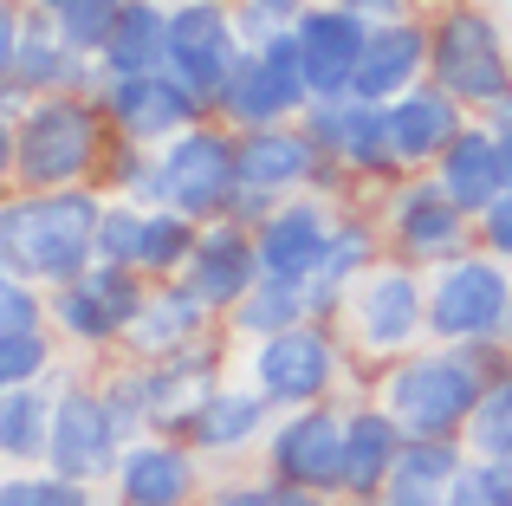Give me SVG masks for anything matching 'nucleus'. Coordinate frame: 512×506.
Masks as SVG:
<instances>
[{"mask_svg":"<svg viewBox=\"0 0 512 506\" xmlns=\"http://www.w3.org/2000/svg\"><path fill=\"white\" fill-rule=\"evenodd\" d=\"M52 435V390L26 383V390H0V461H46Z\"/></svg>","mask_w":512,"mask_h":506,"instance_id":"31","label":"nucleus"},{"mask_svg":"<svg viewBox=\"0 0 512 506\" xmlns=\"http://www.w3.org/2000/svg\"><path fill=\"white\" fill-rule=\"evenodd\" d=\"M240 52L247 46H240V26H234V0H175L169 7V65L163 72L195 91L201 111H214Z\"/></svg>","mask_w":512,"mask_h":506,"instance_id":"15","label":"nucleus"},{"mask_svg":"<svg viewBox=\"0 0 512 506\" xmlns=\"http://www.w3.org/2000/svg\"><path fill=\"white\" fill-rule=\"evenodd\" d=\"M474 247L512 266V189H500V202H487L474 215Z\"/></svg>","mask_w":512,"mask_h":506,"instance_id":"42","label":"nucleus"},{"mask_svg":"<svg viewBox=\"0 0 512 506\" xmlns=\"http://www.w3.org/2000/svg\"><path fill=\"white\" fill-rule=\"evenodd\" d=\"M344 331H350V351L370 357V364H389V357L428 344V273L402 266V260L370 266L350 286Z\"/></svg>","mask_w":512,"mask_h":506,"instance_id":"8","label":"nucleus"},{"mask_svg":"<svg viewBox=\"0 0 512 506\" xmlns=\"http://www.w3.org/2000/svg\"><path fill=\"white\" fill-rule=\"evenodd\" d=\"M0 506H98V487L65 481V474H13L0 481Z\"/></svg>","mask_w":512,"mask_h":506,"instance_id":"37","label":"nucleus"},{"mask_svg":"<svg viewBox=\"0 0 512 506\" xmlns=\"http://www.w3.org/2000/svg\"><path fill=\"white\" fill-rule=\"evenodd\" d=\"M500 163H506V189H512V130H500Z\"/></svg>","mask_w":512,"mask_h":506,"instance_id":"50","label":"nucleus"},{"mask_svg":"<svg viewBox=\"0 0 512 506\" xmlns=\"http://www.w3.org/2000/svg\"><path fill=\"white\" fill-rule=\"evenodd\" d=\"M143 299H150V279L143 273L91 260L78 279L46 292V325L59 338H72L78 351H124V331L143 312Z\"/></svg>","mask_w":512,"mask_h":506,"instance_id":"10","label":"nucleus"},{"mask_svg":"<svg viewBox=\"0 0 512 506\" xmlns=\"http://www.w3.org/2000/svg\"><path fill=\"white\" fill-rule=\"evenodd\" d=\"M143 383V416H150V435H182V422L201 409V396L227 383V338L208 331L201 344L175 357H156V364H137Z\"/></svg>","mask_w":512,"mask_h":506,"instance_id":"19","label":"nucleus"},{"mask_svg":"<svg viewBox=\"0 0 512 506\" xmlns=\"http://www.w3.org/2000/svg\"><path fill=\"white\" fill-rule=\"evenodd\" d=\"M428 338L435 344H506L512 351V266L493 253L428 273Z\"/></svg>","mask_w":512,"mask_h":506,"instance_id":"6","label":"nucleus"},{"mask_svg":"<svg viewBox=\"0 0 512 506\" xmlns=\"http://www.w3.org/2000/svg\"><path fill=\"white\" fill-rule=\"evenodd\" d=\"M331 7H344V13H357L363 26H389V20H402V13H415L409 0H331Z\"/></svg>","mask_w":512,"mask_h":506,"instance_id":"45","label":"nucleus"},{"mask_svg":"<svg viewBox=\"0 0 512 506\" xmlns=\"http://www.w3.org/2000/svg\"><path fill=\"white\" fill-rule=\"evenodd\" d=\"M98 221L104 195L98 189H20L13 202H0V266L33 286H65L98 260Z\"/></svg>","mask_w":512,"mask_h":506,"instance_id":"2","label":"nucleus"},{"mask_svg":"<svg viewBox=\"0 0 512 506\" xmlns=\"http://www.w3.org/2000/svg\"><path fill=\"white\" fill-rule=\"evenodd\" d=\"M117 7H124V0H59V7H52V26H59V39H65L72 52L98 59L104 39H111Z\"/></svg>","mask_w":512,"mask_h":506,"instance_id":"36","label":"nucleus"},{"mask_svg":"<svg viewBox=\"0 0 512 506\" xmlns=\"http://www.w3.org/2000/svg\"><path fill=\"white\" fill-rule=\"evenodd\" d=\"M253 7H273V13H286V20H299V7H312V0H253Z\"/></svg>","mask_w":512,"mask_h":506,"instance_id":"49","label":"nucleus"},{"mask_svg":"<svg viewBox=\"0 0 512 506\" xmlns=\"http://www.w3.org/2000/svg\"><path fill=\"white\" fill-rule=\"evenodd\" d=\"M461 468H467V442H409L370 506H448V487Z\"/></svg>","mask_w":512,"mask_h":506,"instance_id":"30","label":"nucleus"},{"mask_svg":"<svg viewBox=\"0 0 512 506\" xmlns=\"http://www.w3.org/2000/svg\"><path fill=\"white\" fill-rule=\"evenodd\" d=\"M20 20H26L20 0H0V78H13V52H20Z\"/></svg>","mask_w":512,"mask_h":506,"instance_id":"44","label":"nucleus"},{"mask_svg":"<svg viewBox=\"0 0 512 506\" xmlns=\"http://www.w3.org/2000/svg\"><path fill=\"white\" fill-rule=\"evenodd\" d=\"M111 506H117V500H111Z\"/></svg>","mask_w":512,"mask_h":506,"instance_id":"54","label":"nucleus"},{"mask_svg":"<svg viewBox=\"0 0 512 506\" xmlns=\"http://www.w3.org/2000/svg\"><path fill=\"white\" fill-rule=\"evenodd\" d=\"M266 506H344L338 494H312V487H273Z\"/></svg>","mask_w":512,"mask_h":506,"instance_id":"46","label":"nucleus"},{"mask_svg":"<svg viewBox=\"0 0 512 506\" xmlns=\"http://www.w3.org/2000/svg\"><path fill=\"white\" fill-rule=\"evenodd\" d=\"M506 364H512L506 344H435L428 338L415 351L376 364L370 396L402 422L409 442H461L487 377Z\"/></svg>","mask_w":512,"mask_h":506,"instance_id":"1","label":"nucleus"},{"mask_svg":"<svg viewBox=\"0 0 512 506\" xmlns=\"http://www.w3.org/2000/svg\"><path fill=\"white\" fill-rule=\"evenodd\" d=\"M46 370H52V338H46V325L0 338V390H26V383H46Z\"/></svg>","mask_w":512,"mask_h":506,"instance_id":"38","label":"nucleus"},{"mask_svg":"<svg viewBox=\"0 0 512 506\" xmlns=\"http://www.w3.org/2000/svg\"><path fill=\"white\" fill-rule=\"evenodd\" d=\"M409 7H415V13H435V7H448V0H409Z\"/></svg>","mask_w":512,"mask_h":506,"instance_id":"51","label":"nucleus"},{"mask_svg":"<svg viewBox=\"0 0 512 506\" xmlns=\"http://www.w3.org/2000/svg\"><path fill=\"white\" fill-rule=\"evenodd\" d=\"M104 117L124 143H143V150H163L169 137H182L188 124H201V98L188 85H175L169 72H137V78H104L98 91Z\"/></svg>","mask_w":512,"mask_h":506,"instance_id":"16","label":"nucleus"},{"mask_svg":"<svg viewBox=\"0 0 512 506\" xmlns=\"http://www.w3.org/2000/svg\"><path fill=\"white\" fill-rule=\"evenodd\" d=\"M487 461H500V468H506V474H512V448H506V455H487Z\"/></svg>","mask_w":512,"mask_h":506,"instance_id":"52","label":"nucleus"},{"mask_svg":"<svg viewBox=\"0 0 512 506\" xmlns=\"http://www.w3.org/2000/svg\"><path fill=\"white\" fill-rule=\"evenodd\" d=\"M234 195H240V137L221 117H201L156 150V208H175V215L208 228L227 215Z\"/></svg>","mask_w":512,"mask_h":506,"instance_id":"7","label":"nucleus"},{"mask_svg":"<svg viewBox=\"0 0 512 506\" xmlns=\"http://www.w3.org/2000/svg\"><path fill=\"white\" fill-rule=\"evenodd\" d=\"M26 7H46V13H52V7H59V0H26Z\"/></svg>","mask_w":512,"mask_h":506,"instance_id":"53","label":"nucleus"},{"mask_svg":"<svg viewBox=\"0 0 512 506\" xmlns=\"http://www.w3.org/2000/svg\"><path fill=\"white\" fill-rule=\"evenodd\" d=\"M214 325H221V318H214L182 279H150V299H143V312L130 318V331H124V364L175 357V351H188V344H201Z\"/></svg>","mask_w":512,"mask_h":506,"instance_id":"26","label":"nucleus"},{"mask_svg":"<svg viewBox=\"0 0 512 506\" xmlns=\"http://www.w3.org/2000/svg\"><path fill=\"white\" fill-rule=\"evenodd\" d=\"M350 344L344 325H318V318H299V325L273 331V338L247 344V383L266 396L273 409H312V403H338L344 377H350Z\"/></svg>","mask_w":512,"mask_h":506,"instance_id":"5","label":"nucleus"},{"mask_svg":"<svg viewBox=\"0 0 512 506\" xmlns=\"http://www.w3.org/2000/svg\"><path fill=\"white\" fill-rule=\"evenodd\" d=\"M104 78H137L169 65V7L163 0H124L111 20V39L98 52Z\"/></svg>","mask_w":512,"mask_h":506,"instance_id":"29","label":"nucleus"},{"mask_svg":"<svg viewBox=\"0 0 512 506\" xmlns=\"http://www.w3.org/2000/svg\"><path fill=\"white\" fill-rule=\"evenodd\" d=\"M292 39H299V65H305L312 98H338V91H350V72H357V59H363L370 26H363L357 13L331 7V0H312V7H299V20H292Z\"/></svg>","mask_w":512,"mask_h":506,"instance_id":"25","label":"nucleus"},{"mask_svg":"<svg viewBox=\"0 0 512 506\" xmlns=\"http://www.w3.org/2000/svg\"><path fill=\"white\" fill-rule=\"evenodd\" d=\"M299 124H305V137L318 143V156H325V163H338L350 182H370V189H396V182H402L396 156H389L383 104L338 91V98H312Z\"/></svg>","mask_w":512,"mask_h":506,"instance_id":"14","label":"nucleus"},{"mask_svg":"<svg viewBox=\"0 0 512 506\" xmlns=\"http://www.w3.org/2000/svg\"><path fill=\"white\" fill-rule=\"evenodd\" d=\"M98 195H111V202H137V208H156V150L117 137L111 156H104V169H98Z\"/></svg>","mask_w":512,"mask_h":506,"instance_id":"34","label":"nucleus"},{"mask_svg":"<svg viewBox=\"0 0 512 506\" xmlns=\"http://www.w3.org/2000/svg\"><path fill=\"white\" fill-rule=\"evenodd\" d=\"M39 325H46V305H39V286L0 266V338H13V331H39Z\"/></svg>","mask_w":512,"mask_h":506,"instance_id":"41","label":"nucleus"},{"mask_svg":"<svg viewBox=\"0 0 512 506\" xmlns=\"http://www.w3.org/2000/svg\"><path fill=\"white\" fill-rule=\"evenodd\" d=\"M111 494L117 506H201L208 474H201V455L182 435H137L117 455Z\"/></svg>","mask_w":512,"mask_h":506,"instance_id":"18","label":"nucleus"},{"mask_svg":"<svg viewBox=\"0 0 512 506\" xmlns=\"http://www.w3.org/2000/svg\"><path fill=\"white\" fill-rule=\"evenodd\" d=\"M201 221L175 215V208H143V247H137V273L143 279H182V266L195 260Z\"/></svg>","mask_w":512,"mask_h":506,"instance_id":"32","label":"nucleus"},{"mask_svg":"<svg viewBox=\"0 0 512 506\" xmlns=\"http://www.w3.org/2000/svg\"><path fill=\"white\" fill-rule=\"evenodd\" d=\"M13 150H20V143H13V117H0V182L13 176Z\"/></svg>","mask_w":512,"mask_h":506,"instance_id":"47","label":"nucleus"},{"mask_svg":"<svg viewBox=\"0 0 512 506\" xmlns=\"http://www.w3.org/2000/svg\"><path fill=\"white\" fill-rule=\"evenodd\" d=\"M318 176H325V156L305 137V124H273V130H247L240 137V189L312 195Z\"/></svg>","mask_w":512,"mask_h":506,"instance_id":"27","label":"nucleus"},{"mask_svg":"<svg viewBox=\"0 0 512 506\" xmlns=\"http://www.w3.org/2000/svg\"><path fill=\"white\" fill-rule=\"evenodd\" d=\"M299 318H312V312H305V286H286V279H260V286H253L247 299H240L234 312L221 318V325L234 331V338L260 344V338H273V331L299 325Z\"/></svg>","mask_w":512,"mask_h":506,"instance_id":"33","label":"nucleus"},{"mask_svg":"<svg viewBox=\"0 0 512 506\" xmlns=\"http://www.w3.org/2000/svg\"><path fill=\"white\" fill-rule=\"evenodd\" d=\"M279 202H286V195H266V189H240V195H234V202H227V221H240V228H247V234H253V228H260V221H266V215H273V208H279Z\"/></svg>","mask_w":512,"mask_h":506,"instance_id":"43","label":"nucleus"},{"mask_svg":"<svg viewBox=\"0 0 512 506\" xmlns=\"http://www.w3.org/2000/svg\"><path fill=\"white\" fill-rule=\"evenodd\" d=\"M461 442H467V455H506L512 448V364L487 377V390H480L474 422H467Z\"/></svg>","mask_w":512,"mask_h":506,"instance_id":"35","label":"nucleus"},{"mask_svg":"<svg viewBox=\"0 0 512 506\" xmlns=\"http://www.w3.org/2000/svg\"><path fill=\"white\" fill-rule=\"evenodd\" d=\"M402 448H409L402 422L389 416L376 396H350V403H344V474H338V500L344 506H370L376 494H383V481L396 474Z\"/></svg>","mask_w":512,"mask_h":506,"instance_id":"20","label":"nucleus"},{"mask_svg":"<svg viewBox=\"0 0 512 506\" xmlns=\"http://www.w3.org/2000/svg\"><path fill=\"white\" fill-rule=\"evenodd\" d=\"M182 286L208 305L214 318H227L253 286H260V253H253V234L240 221H208L195 241V260L182 266Z\"/></svg>","mask_w":512,"mask_h":506,"instance_id":"22","label":"nucleus"},{"mask_svg":"<svg viewBox=\"0 0 512 506\" xmlns=\"http://www.w3.org/2000/svg\"><path fill=\"white\" fill-rule=\"evenodd\" d=\"M273 422H279V409L266 403L253 383H221V390H208V396H201V409L182 422V442L195 448L201 461H227V455L260 448Z\"/></svg>","mask_w":512,"mask_h":506,"instance_id":"24","label":"nucleus"},{"mask_svg":"<svg viewBox=\"0 0 512 506\" xmlns=\"http://www.w3.org/2000/svg\"><path fill=\"white\" fill-rule=\"evenodd\" d=\"M415 85H428V13H402V20H389V26H370L363 59H357V72H350V98L389 104Z\"/></svg>","mask_w":512,"mask_h":506,"instance_id":"23","label":"nucleus"},{"mask_svg":"<svg viewBox=\"0 0 512 506\" xmlns=\"http://www.w3.org/2000/svg\"><path fill=\"white\" fill-rule=\"evenodd\" d=\"M428 85H441L467 117H487L512 91V26L487 0H448L428 13Z\"/></svg>","mask_w":512,"mask_h":506,"instance_id":"4","label":"nucleus"},{"mask_svg":"<svg viewBox=\"0 0 512 506\" xmlns=\"http://www.w3.org/2000/svg\"><path fill=\"white\" fill-rule=\"evenodd\" d=\"M117 455H124V435L111 422V403H104L98 383H59L52 390V435H46V468L65 474V481H111Z\"/></svg>","mask_w":512,"mask_h":506,"instance_id":"13","label":"nucleus"},{"mask_svg":"<svg viewBox=\"0 0 512 506\" xmlns=\"http://www.w3.org/2000/svg\"><path fill=\"white\" fill-rule=\"evenodd\" d=\"M137 247H143V208L137 202H111V195H104L98 260L104 266H130V273H137Z\"/></svg>","mask_w":512,"mask_h":506,"instance_id":"39","label":"nucleus"},{"mask_svg":"<svg viewBox=\"0 0 512 506\" xmlns=\"http://www.w3.org/2000/svg\"><path fill=\"white\" fill-rule=\"evenodd\" d=\"M305 104H312V85H305V65H299V39L292 26L260 52H240V65L227 72L221 98H214L208 117H221L234 137L247 130H273V124H299Z\"/></svg>","mask_w":512,"mask_h":506,"instance_id":"9","label":"nucleus"},{"mask_svg":"<svg viewBox=\"0 0 512 506\" xmlns=\"http://www.w3.org/2000/svg\"><path fill=\"white\" fill-rule=\"evenodd\" d=\"M448 506H512V474L487 455H467V468L448 487Z\"/></svg>","mask_w":512,"mask_h":506,"instance_id":"40","label":"nucleus"},{"mask_svg":"<svg viewBox=\"0 0 512 506\" xmlns=\"http://www.w3.org/2000/svg\"><path fill=\"white\" fill-rule=\"evenodd\" d=\"M331 221H338V202H325V195H286V202L253 228L260 279L312 286L318 266H325V253H331Z\"/></svg>","mask_w":512,"mask_h":506,"instance_id":"17","label":"nucleus"},{"mask_svg":"<svg viewBox=\"0 0 512 506\" xmlns=\"http://www.w3.org/2000/svg\"><path fill=\"white\" fill-rule=\"evenodd\" d=\"M428 182H435V189L448 195L454 208H467V215H480L487 202H500V189H506L500 130H493L487 117H474V124H467L461 137H454L448 150L435 156V169H428Z\"/></svg>","mask_w":512,"mask_h":506,"instance_id":"28","label":"nucleus"},{"mask_svg":"<svg viewBox=\"0 0 512 506\" xmlns=\"http://www.w3.org/2000/svg\"><path fill=\"white\" fill-rule=\"evenodd\" d=\"M376 215H383L389 260H402V266L435 273V266L461 260V253H480L474 247V215H467V208H454L428 176H402L396 189H383Z\"/></svg>","mask_w":512,"mask_h":506,"instance_id":"11","label":"nucleus"},{"mask_svg":"<svg viewBox=\"0 0 512 506\" xmlns=\"http://www.w3.org/2000/svg\"><path fill=\"white\" fill-rule=\"evenodd\" d=\"M467 124H474V117H467L441 85H415V91H402V98L383 104L389 156H396L402 176H428V169H435V156L448 150Z\"/></svg>","mask_w":512,"mask_h":506,"instance_id":"21","label":"nucleus"},{"mask_svg":"<svg viewBox=\"0 0 512 506\" xmlns=\"http://www.w3.org/2000/svg\"><path fill=\"white\" fill-rule=\"evenodd\" d=\"M487 124H493V130H512V91H506V98L487 111Z\"/></svg>","mask_w":512,"mask_h":506,"instance_id":"48","label":"nucleus"},{"mask_svg":"<svg viewBox=\"0 0 512 506\" xmlns=\"http://www.w3.org/2000/svg\"><path fill=\"white\" fill-rule=\"evenodd\" d=\"M260 461H266V481L273 487L338 494V474H344V403L279 409V422L260 442Z\"/></svg>","mask_w":512,"mask_h":506,"instance_id":"12","label":"nucleus"},{"mask_svg":"<svg viewBox=\"0 0 512 506\" xmlns=\"http://www.w3.org/2000/svg\"><path fill=\"white\" fill-rule=\"evenodd\" d=\"M13 182L33 195L46 189H98V169L111 156L117 130L104 117L98 98H72V91H52L33 98L13 124Z\"/></svg>","mask_w":512,"mask_h":506,"instance_id":"3","label":"nucleus"}]
</instances>
